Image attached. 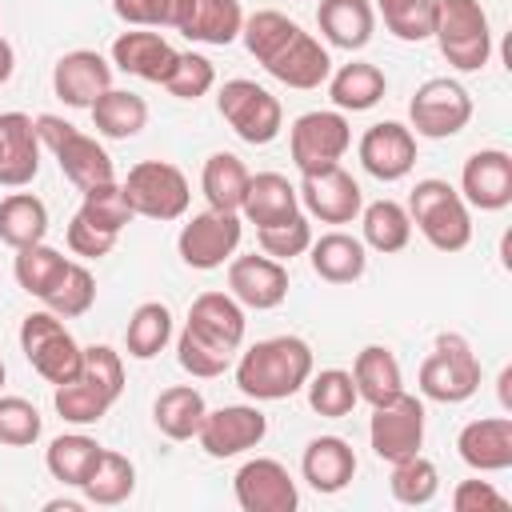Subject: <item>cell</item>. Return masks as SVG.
Masks as SVG:
<instances>
[{
  "instance_id": "10",
  "label": "cell",
  "mask_w": 512,
  "mask_h": 512,
  "mask_svg": "<svg viewBox=\"0 0 512 512\" xmlns=\"http://www.w3.org/2000/svg\"><path fill=\"white\" fill-rule=\"evenodd\" d=\"M216 108L244 144H272L284 128L280 100L268 88H260L256 80H244V76L224 80V88L216 96Z\"/></svg>"
},
{
  "instance_id": "12",
  "label": "cell",
  "mask_w": 512,
  "mask_h": 512,
  "mask_svg": "<svg viewBox=\"0 0 512 512\" xmlns=\"http://www.w3.org/2000/svg\"><path fill=\"white\" fill-rule=\"evenodd\" d=\"M408 120H412L416 136L448 140V136H456V132L468 128V120H472V96H468V88L460 80L432 76V80H424L412 92Z\"/></svg>"
},
{
  "instance_id": "1",
  "label": "cell",
  "mask_w": 512,
  "mask_h": 512,
  "mask_svg": "<svg viewBox=\"0 0 512 512\" xmlns=\"http://www.w3.org/2000/svg\"><path fill=\"white\" fill-rule=\"evenodd\" d=\"M240 36H244V48L264 64V72L288 88L312 92V88L328 84V76H332L328 48L276 8H260V12L244 16Z\"/></svg>"
},
{
  "instance_id": "32",
  "label": "cell",
  "mask_w": 512,
  "mask_h": 512,
  "mask_svg": "<svg viewBox=\"0 0 512 512\" xmlns=\"http://www.w3.org/2000/svg\"><path fill=\"white\" fill-rule=\"evenodd\" d=\"M88 112H92L96 132L108 136V140H132V136H140L144 124H148V104H144V96H136V92H128V88H108Z\"/></svg>"
},
{
  "instance_id": "6",
  "label": "cell",
  "mask_w": 512,
  "mask_h": 512,
  "mask_svg": "<svg viewBox=\"0 0 512 512\" xmlns=\"http://www.w3.org/2000/svg\"><path fill=\"white\" fill-rule=\"evenodd\" d=\"M36 136H40V144L56 156L60 172H64L80 192L92 188V184L116 180L112 156L104 152V144H96V136L80 132L76 124L60 120V116H52V112H40V116H36Z\"/></svg>"
},
{
  "instance_id": "14",
  "label": "cell",
  "mask_w": 512,
  "mask_h": 512,
  "mask_svg": "<svg viewBox=\"0 0 512 512\" xmlns=\"http://www.w3.org/2000/svg\"><path fill=\"white\" fill-rule=\"evenodd\" d=\"M368 444L388 464H396L404 456H416L424 448V404L408 392L376 404L372 420H368Z\"/></svg>"
},
{
  "instance_id": "52",
  "label": "cell",
  "mask_w": 512,
  "mask_h": 512,
  "mask_svg": "<svg viewBox=\"0 0 512 512\" xmlns=\"http://www.w3.org/2000/svg\"><path fill=\"white\" fill-rule=\"evenodd\" d=\"M68 248H72V256L100 260V256H108V252L116 248V236L104 232V228H96V224H88V220L76 212V216L68 220Z\"/></svg>"
},
{
  "instance_id": "35",
  "label": "cell",
  "mask_w": 512,
  "mask_h": 512,
  "mask_svg": "<svg viewBox=\"0 0 512 512\" xmlns=\"http://www.w3.org/2000/svg\"><path fill=\"white\" fill-rule=\"evenodd\" d=\"M248 168L240 156L232 152H212L204 160V172H200V192L208 200V208L216 212H240V200H244V188H248Z\"/></svg>"
},
{
  "instance_id": "40",
  "label": "cell",
  "mask_w": 512,
  "mask_h": 512,
  "mask_svg": "<svg viewBox=\"0 0 512 512\" xmlns=\"http://www.w3.org/2000/svg\"><path fill=\"white\" fill-rule=\"evenodd\" d=\"M172 340V312L160 300H144L124 328V348L132 360H152L156 352H164V344Z\"/></svg>"
},
{
  "instance_id": "29",
  "label": "cell",
  "mask_w": 512,
  "mask_h": 512,
  "mask_svg": "<svg viewBox=\"0 0 512 512\" xmlns=\"http://www.w3.org/2000/svg\"><path fill=\"white\" fill-rule=\"evenodd\" d=\"M316 24H320V36H324L332 48L360 52V48L372 40L376 8H372L368 0H320Z\"/></svg>"
},
{
  "instance_id": "51",
  "label": "cell",
  "mask_w": 512,
  "mask_h": 512,
  "mask_svg": "<svg viewBox=\"0 0 512 512\" xmlns=\"http://www.w3.org/2000/svg\"><path fill=\"white\" fill-rule=\"evenodd\" d=\"M80 376H88L92 384L108 388L116 400H120V392H124V360H120V352L108 348V344H92V348H84Z\"/></svg>"
},
{
  "instance_id": "46",
  "label": "cell",
  "mask_w": 512,
  "mask_h": 512,
  "mask_svg": "<svg viewBox=\"0 0 512 512\" xmlns=\"http://www.w3.org/2000/svg\"><path fill=\"white\" fill-rule=\"evenodd\" d=\"M44 304H48V312H56L60 320L84 316V312L96 304V280H92V272H88L84 264H68V272H64L60 284L44 296Z\"/></svg>"
},
{
  "instance_id": "55",
  "label": "cell",
  "mask_w": 512,
  "mask_h": 512,
  "mask_svg": "<svg viewBox=\"0 0 512 512\" xmlns=\"http://www.w3.org/2000/svg\"><path fill=\"white\" fill-rule=\"evenodd\" d=\"M44 508H48V512H60V508H64V512H80V500H48Z\"/></svg>"
},
{
  "instance_id": "38",
  "label": "cell",
  "mask_w": 512,
  "mask_h": 512,
  "mask_svg": "<svg viewBox=\"0 0 512 512\" xmlns=\"http://www.w3.org/2000/svg\"><path fill=\"white\" fill-rule=\"evenodd\" d=\"M100 452H104V448H100L92 436H84V432H64V436H56V440L48 444L44 464H48L52 480H60V484H68V488H80V484L88 480L92 464L100 460Z\"/></svg>"
},
{
  "instance_id": "36",
  "label": "cell",
  "mask_w": 512,
  "mask_h": 512,
  "mask_svg": "<svg viewBox=\"0 0 512 512\" xmlns=\"http://www.w3.org/2000/svg\"><path fill=\"white\" fill-rule=\"evenodd\" d=\"M132 488H136V464H132L124 452H112V448L100 452V460L92 464L88 480L80 484L84 500H88V504H100V508L124 504V500L132 496Z\"/></svg>"
},
{
  "instance_id": "50",
  "label": "cell",
  "mask_w": 512,
  "mask_h": 512,
  "mask_svg": "<svg viewBox=\"0 0 512 512\" xmlns=\"http://www.w3.org/2000/svg\"><path fill=\"white\" fill-rule=\"evenodd\" d=\"M184 0H112V12L132 28H176Z\"/></svg>"
},
{
  "instance_id": "37",
  "label": "cell",
  "mask_w": 512,
  "mask_h": 512,
  "mask_svg": "<svg viewBox=\"0 0 512 512\" xmlns=\"http://www.w3.org/2000/svg\"><path fill=\"white\" fill-rule=\"evenodd\" d=\"M48 236V208L32 192H12L0 200V240L8 248H28Z\"/></svg>"
},
{
  "instance_id": "15",
  "label": "cell",
  "mask_w": 512,
  "mask_h": 512,
  "mask_svg": "<svg viewBox=\"0 0 512 512\" xmlns=\"http://www.w3.org/2000/svg\"><path fill=\"white\" fill-rule=\"evenodd\" d=\"M268 436V416L256 404H224L216 412H204L196 440L212 460H228L240 456L248 448H256Z\"/></svg>"
},
{
  "instance_id": "9",
  "label": "cell",
  "mask_w": 512,
  "mask_h": 512,
  "mask_svg": "<svg viewBox=\"0 0 512 512\" xmlns=\"http://www.w3.org/2000/svg\"><path fill=\"white\" fill-rule=\"evenodd\" d=\"M20 352L28 356V364L48 380V384H64L72 376H80V360L84 348L72 340V332L64 328V320L56 312H28L20 324Z\"/></svg>"
},
{
  "instance_id": "17",
  "label": "cell",
  "mask_w": 512,
  "mask_h": 512,
  "mask_svg": "<svg viewBox=\"0 0 512 512\" xmlns=\"http://www.w3.org/2000/svg\"><path fill=\"white\" fill-rule=\"evenodd\" d=\"M300 204L308 216H316L320 224H352L364 208V192L356 184L352 172H344L340 164L328 172H312L300 176Z\"/></svg>"
},
{
  "instance_id": "41",
  "label": "cell",
  "mask_w": 512,
  "mask_h": 512,
  "mask_svg": "<svg viewBox=\"0 0 512 512\" xmlns=\"http://www.w3.org/2000/svg\"><path fill=\"white\" fill-rule=\"evenodd\" d=\"M52 404H56L60 420H68V424H96V420L116 404V396H112L108 388L92 384L88 376H72V380H64V384H56Z\"/></svg>"
},
{
  "instance_id": "4",
  "label": "cell",
  "mask_w": 512,
  "mask_h": 512,
  "mask_svg": "<svg viewBox=\"0 0 512 512\" xmlns=\"http://www.w3.org/2000/svg\"><path fill=\"white\" fill-rule=\"evenodd\" d=\"M408 220L436 252H464L472 244V212L460 188H452L448 180H416V188L408 192Z\"/></svg>"
},
{
  "instance_id": "24",
  "label": "cell",
  "mask_w": 512,
  "mask_h": 512,
  "mask_svg": "<svg viewBox=\"0 0 512 512\" xmlns=\"http://www.w3.org/2000/svg\"><path fill=\"white\" fill-rule=\"evenodd\" d=\"M112 64L120 72H128V76L148 80V84H164L172 64H176V48L160 32L132 28V32H120L112 40Z\"/></svg>"
},
{
  "instance_id": "28",
  "label": "cell",
  "mask_w": 512,
  "mask_h": 512,
  "mask_svg": "<svg viewBox=\"0 0 512 512\" xmlns=\"http://www.w3.org/2000/svg\"><path fill=\"white\" fill-rule=\"evenodd\" d=\"M308 260H312V272L324 280V284H356L368 268V248L360 236H348V232H324L320 240L308 244Z\"/></svg>"
},
{
  "instance_id": "13",
  "label": "cell",
  "mask_w": 512,
  "mask_h": 512,
  "mask_svg": "<svg viewBox=\"0 0 512 512\" xmlns=\"http://www.w3.org/2000/svg\"><path fill=\"white\" fill-rule=\"evenodd\" d=\"M240 236H244V224H240V212H216V208H204L196 212L180 236H176V252L188 268H200V272H212L220 268L224 260L236 256L240 248Z\"/></svg>"
},
{
  "instance_id": "20",
  "label": "cell",
  "mask_w": 512,
  "mask_h": 512,
  "mask_svg": "<svg viewBox=\"0 0 512 512\" xmlns=\"http://www.w3.org/2000/svg\"><path fill=\"white\" fill-rule=\"evenodd\" d=\"M228 292L240 300V308H280L288 300V268L272 256H232L228 260Z\"/></svg>"
},
{
  "instance_id": "23",
  "label": "cell",
  "mask_w": 512,
  "mask_h": 512,
  "mask_svg": "<svg viewBox=\"0 0 512 512\" xmlns=\"http://www.w3.org/2000/svg\"><path fill=\"white\" fill-rule=\"evenodd\" d=\"M456 452L472 472H504L512 468V416H480L468 420L456 436Z\"/></svg>"
},
{
  "instance_id": "47",
  "label": "cell",
  "mask_w": 512,
  "mask_h": 512,
  "mask_svg": "<svg viewBox=\"0 0 512 512\" xmlns=\"http://www.w3.org/2000/svg\"><path fill=\"white\" fill-rule=\"evenodd\" d=\"M256 240H260V252H264V256L288 264L292 256L308 252V244H312V224H308L304 212H296V216H288V220H280V224L256 228Z\"/></svg>"
},
{
  "instance_id": "39",
  "label": "cell",
  "mask_w": 512,
  "mask_h": 512,
  "mask_svg": "<svg viewBox=\"0 0 512 512\" xmlns=\"http://www.w3.org/2000/svg\"><path fill=\"white\" fill-rule=\"evenodd\" d=\"M68 256H60L56 248H48L44 240L40 244H28V248H16V260H12V276H16V284L28 292V296H36V300H44L56 284H60V276L68 272Z\"/></svg>"
},
{
  "instance_id": "42",
  "label": "cell",
  "mask_w": 512,
  "mask_h": 512,
  "mask_svg": "<svg viewBox=\"0 0 512 512\" xmlns=\"http://www.w3.org/2000/svg\"><path fill=\"white\" fill-rule=\"evenodd\" d=\"M388 488H392V496H396L400 504L420 508V504H432V500H436V492H440V472H436V464H432L428 456L416 452V456H404V460L392 464Z\"/></svg>"
},
{
  "instance_id": "44",
  "label": "cell",
  "mask_w": 512,
  "mask_h": 512,
  "mask_svg": "<svg viewBox=\"0 0 512 512\" xmlns=\"http://www.w3.org/2000/svg\"><path fill=\"white\" fill-rule=\"evenodd\" d=\"M80 216L112 236H120L128 224H132V208H128V196L116 180H104V184H92L84 188V200H80Z\"/></svg>"
},
{
  "instance_id": "43",
  "label": "cell",
  "mask_w": 512,
  "mask_h": 512,
  "mask_svg": "<svg viewBox=\"0 0 512 512\" xmlns=\"http://www.w3.org/2000/svg\"><path fill=\"white\" fill-rule=\"evenodd\" d=\"M308 404L316 416H328V420H340L356 408V384H352V372L344 368H324V372H312L308 376Z\"/></svg>"
},
{
  "instance_id": "22",
  "label": "cell",
  "mask_w": 512,
  "mask_h": 512,
  "mask_svg": "<svg viewBox=\"0 0 512 512\" xmlns=\"http://www.w3.org/2000/svg\"><path fill=\"white\" fill-rule=\"evenodd\" d=\"M40 136L36 120L24 112H0V184L24 188L40 172Z\"/></svg>"
},
{
  "instance_id": "21",
  "label": "cell",
  "mask_w": 512,
  "mask_h": 512,
  "mask_svg": "<svg viewBox=\"0 0 512 512\" xmlns=\"http://www.w3.org/2000/svg\"><path fill=\"white\" fill-rule=\"evenodd\" d=\"M108 88H112V64L92 48L64 52L52 68V92L68 108H92Z\"/></svg>"
},
{
  "instance_id": "19",
  "label": "cell",
  "mask_w": 512,
  "mask_h": 512,
  "mask_svg": "<svg viewBox=\"0 0 512 512\" xmlns=\"http://www.w3.org/2000/svg\"><path fill=\"white\" fill-rule=\"evenodd\" d=\"M356 152L368 176L392 184V180H404L416 164V132L404 128L400 120H380L360 136Z\"/></svg>"
},
{
  "instance_id": "2",
  "label": "cell",
  "mask_w": 512,
  "mask_h": 512,
  "mask_svg": "<svg viewBox=\"0 0 512 512\" xmlns=\"http://www.w3.org/2000/svg\"><path fill=\"white\" fill-rule=\"evenodd\" d=\"M244 344V308L232 292H200L176 336V360L184 372L212 380L224 376L232 352Z\"/></svg>"
},
{
  "instance_id": "56",
  "label": "cell",
  "mask_w": 512,
  "mask_h": 512,
  "mask_svg": "<svg viewBox=\"0 0 512 512\" xmlns=\"http://www.w3.org/2000/svg\"><path fill=\"white\" fill-rule=\"evenodd\" d=\"M0 388H4V360H0Z\"/></svg>"
},
{
  "instance_id": "11",
  "label": "cell",
  "mask_w": 512,
  "mask_h": 512,
  "mask_svg": "<svg viewBox=\"0 0 512 512\" xmlns=\"http://www.w3.org/2000/svg\"><path fill=\"white\" fill-rule=\"evenodd\" d=\"M348 148H352V128H348L344 112H328V108L304 112V116H296V124L288 132V152H292V164L300 168V176L336 168Z\"/></svg>"
},
{
  "instance_id": "3",
  "label": "cell",
  "mask_w": 512,
  "mask_h": 512,
  "mask_svg": "<svg viewBox=\"0 0 512 512\" xmlns=\"http://www.w3.org/2000/svg\"><path fill=\"white\" fill-rule=\"evenodd\" d=\"M312 368H316V360H312L308 340L268 336V340H256L236 360V388L248 400H288L308 384Z\"/></svg>"
},
{
  "instance_id": "25",
  "label": "cell",
  "mask_w": 512,
  "mask_h": 512,
  "mask_svg": "<svg viewBox=\"0 0 512 512\" xmlns=\"http://www.w3.org/2000/svg\"><path fill=\"white\" fill-rule=\"evenodd\" d=\"M244 28V12H240V0H184L180 8V20H176V32L196 40V44H232Z\"/></svg>"
},
{
  "instance_id": "26",
  "label": "cell",
  "mask_w": 512,
  "mask_h": 512,
  "mask_svg": "<svg viewBox=\"0 0 512 512\" xmlns=\"http://www.w3.org/2000/svg\"><path fill=\"white\" fill-rule=\"evenodd\" d=\"M296 212H300V192L288 176H280V172L248 176V188H244V200H240V216L248 224L268 228V224H280Z\"/></svg>"
},
{
  "instance_id": "27",
  "label": "cell",
  "mask_w": 512,
  "mask_h": 512,
  "mask_svg": "<svg viewBox=\"0 0 512 512\" xmlns=\"http://www.w3.org/2000/svg\"><path fill=\"white\" fill-rule=\"evenodd\" d=\"M300 472H304V480L316 492L332 496V492H340V488L352 484V476H356V452L340 436H316V440H308V448L300 456Z\"/></svg>"
},
{
  "instance_id": "33",
  "label": "cell",
  "mask_w": 512,
  "mask_h": 512,
  "mask_svg": "<svg viewBox=\"0 0 512 512\" xmlns=\"http://www.w3.org/2000/svg\"><path fill=\"white\" fill-rule=\"evenodd\" d=\"M360 232H364V248H376L384 256L392 252H404L408 240H412V220H408V208L396 204V200H372L360 208Z\"/></svg>"
},
{
  "instance_id": "5",
  "label": "cell",
  "mask_w": 512,
  "mask_h": 512,
  "mask_svg": "<svg viewBox=\"0 0 512 512\" xmlns=\"http://www.w3.org/2000/svg\"><path fill=\"white\" fill-rule=\"evenodd\" d=\"M432 40L456 72H480L492 56V28L480 0H436Z\"/></svg>"
},
{
  "instance_id": "18",
  "label": "cell",
  "mask_w": 512,
  "mask_h": 512,
  "mask_svg": "<svg viewBox=\"0 0 512 512\" xmlns=\"http://www.w3.org/2000/svg\"><path fill=\"white\" fill-rule=\"evenodd\" d=\"M460 196L480 212H504L512 204V156L504 148H480L460 168Z\"/></svg>"
},
{
  "instance_id": "54",
  "label": "cell",
  "mask_w": 512,
  "mask_h": 512,
  "mask_svg": "<svg viewBox=\"0 0 512 512\" xmlns=\"http://www.w3.org/2000/svg\"><path fill=\"white\" fill-rule=\"evenodd\" d=\"M12 72H16V52H12V44L0 36V84H8Z\"/></svg>"
},
{
  "instance_id": "34",
  "label": "cell",
  "mask_w": 512,
  "mask_h": 512,
  "mask_svg": "<svg viewBox=\"0 0 512 512\" xmlns=\"http://www.w3.org/2000/svg\"><path fill=\"white\" fill-rule=\"evenodd\" d=\"M204 412H208V404H204L200 388H192V384H172L152 404V420L168 440H192Z\"/></svg>"
},
{
  "instance_id": "45",
  "label": "cell",
  "mask_w": 512,
  "mask_h": 512,
  "mask_svg": "<svg viewBox=\"0 0 512 512\" xmlns=\"http://www.w3.org/2000/svg\"><path fill=\"white\" fill-rule=\"evenodd\" d=\"M376 12L384 16V28L404 40V44H420L432 36V20H436V0H376Z\"/></svg>"
},
{
  "instance_id": "53",
  "label": "cell",
  "mask_w": 512,
  "mask_h": 512,
  "mask_svg": "<svg viewBox=\"0 0 512 512\" xmlns=\"http://www.w3.org/2000/svg\"><path fill=\"white\" fill-rule=\"evenodd\" d=\"M452 508L456 512H504L508 500L492 488V480H460L452 488Z\"/></svg>"
},
{
  "instance_id": "16",
  "label": "cell",
  "mask_w": 512,
  "mask_h": 512,
  "mask_svg": "<svg viewBox=\"0 0 512 512\" xmlns=\"http://www.w3.org/2000/svg\"><path fill=\"white\" fill-rule=\"evenodd\" d=\"M232 492H236V504L244 512H292L300 504L292 472L272 456L244 460L236 480H232Z\"/></svg>"
},
{
  "instance_id": "49",
  "label": "cell",
  "mask_w": 512,
  "mask_h": 512,
  "mask_svg": "<svg viewBox=\"0 0 512 512\" xmlns=\"http://www.w3.org/2000/svg\"><path fill=\"white\" fill-rule=\"evenodd\" d=\"M216 84V68L208 56L200 52H176V64L164 80V88L176 96V100H200L204 92H212Z\"/></svg>"
},
{
  "instance_id": "31",
  "label": "cell",
  "mask_w": 512,
  "mask_h": 512,
  "mask_svg": "<svg viewBox=\"0 0 512 512\" xmlns=\"http://www.w3.org/2000/svg\"><path fill=\"white\" fill-rule=\"evenodd\" d=\"M388 92V80L376 64L368 60H352V64H340L332 76H328V96L336 104V112H368L384 100Z\"/></svg>"
},
{
  "instance_id": "48",
  "label": "cell",
  "mask_w": 512,
  "mask_h": 512,
  "mask_svg": "<svg viewBox=\"0 0 512 512\" xmlns=\"http://www.w3.org/2000/svg\"><path fill=\"white\" fill-rule=\"evenodd\" d=\"M44 432L40 408L24 396H0V444L8 448H28Z\"/></svg>"
},
{
  "instance_id": "7",
  "label": "cell",
  "mask_w": 512,
  "mask_h": 512,
  "mask_svg": "<svg viewBox=\"0 0 512 512\" xmlns=\"http://www.w3.org/2000/svg\"><path fill=\"white\" fill-rule=\"evenodd\" d=\"M480 388V360L460 332H440L420 364V392L436 404H464Z\"/></svg>"
},
{
  "instance_id": "8",
  "label": "cell",
  "mask_w": 512,
  "mask_h": 512,
  "mask_svg": "<svg viewBox=\"0 0 512 512\" xmlns=\"http://www.w3.org/2000/svg\"><path fill=\"white\" fill-rule=\"evenodd\" d=\"M120 188L128 196L132 216L160 220V224L180 220L188 212V200H192L188 176L176 164H168V160H140V164H132Z\"/></svg>"
},
{
  "instance_id": "30",
  "label": "cell",
  "mask_w": 512,
  "mask_h": 512,
  "mask_svg": "<svg viewBox=\"0 0 512 512\" xmlns=\"http://www.w3.org/2000/svg\"><path fill=\"white\" fill-rule=\"evenodd\" d=\"M352 384H356V396L368 400L372 408L400 396L404 392V372H400L396 352L384 348V344H364L352 360Z\"/></svg>"
}]
</instances>
